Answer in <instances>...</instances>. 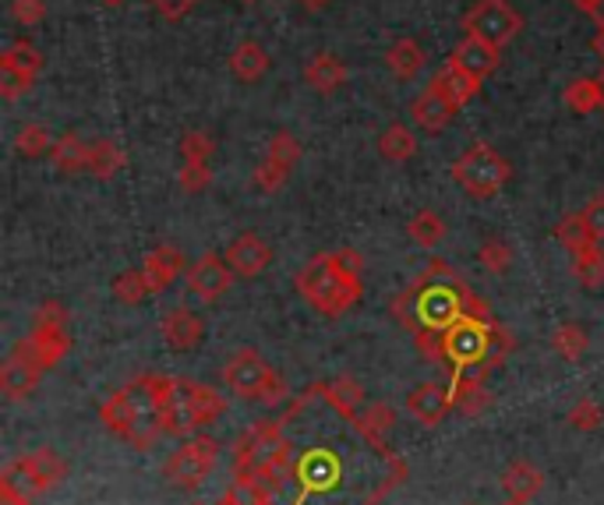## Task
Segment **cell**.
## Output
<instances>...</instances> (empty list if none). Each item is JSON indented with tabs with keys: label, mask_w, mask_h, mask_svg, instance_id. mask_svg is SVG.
Returning a JSON list of instances; mask_svg holds the SVG:
<instances>
[{
	"label": "cell",
	"mask_w": 604,
	"mask_h": 505,
	"mask_svg": "<svg viewBox=\"0 0 604 505\" xmlns=\"http://www.w3.org/2000/svg\"><path fill=\"white\" fill-rule=\"evenodd\" d=\"M392 315L400 319L413 336H418V346L428 357L435 354L439 340L460 319H467V315L492 319L488 304L477 301L471 287L442 262H431V269L424 276H418V280H413L400 298L392 301Z\"/></svg>",
	"instance_id": "6da1fadb"
},
{
	"label": "cell",
	"mask_w": 604,
	"mask_h": 505,
	"mask_svg": "<svg viewBox=\"0 0 604 505\" xmlns=\"http://www.w3.org/2000/svg\"><path fill=\"white\" fill-rule=\"evenodd\" d=\"M365 258L354 248H339V251H322L308 262L298 276H293V287H298L301 298L312 304L319 315L325 319H339L360 301L365 293Z\"/></svg>",
	"instance_id": "7a4b0ae2"
},
{
	"label": "cell",
	"mask_w": 604,
	"mask_h": 505,
	"mask_svg": "<svg viewBox=\"0 0 604 505\" xmlns=\"http://www.w3.org/2000/svg\"><path fill=\"white\" fill-rule=\"evenodd\" d=\"M99 421L107 425L117 439L131 442L134 449L157 445V439L166 434V428H163L160 396L152 389V375H138L125 389L107 396V404L99 407Z\"/></svg>",
	"instance_id": "3957f363"
},
{
	"label": "cell",
	"mask_w": 604,
	"mask_h": 505,
	"mask_svg": "<svg viewBox=\"0 0 604 505\" xmlns=\"http://www.w3.org/2000/svg\"><path fill=\"white\" fill-rule=\"evenodd\" d=\"M223 413H227V396L202 382L177 378L174 393L163 404V428L166 434H195L198 428L219 421Z\"/></svg>",
	"instance_id": "277c9868"
},
{
	"label": "cell",
	"mask_w": 604,
	"mask_h": 505,
	"mask_svg": "<svg viewBox=\"0 0 604 505\" xmlns=\"http://www.w3.org/2000/svg\"><path fill=\"white\" fill-rule=\"evenodd\" d=\"M513 178V166L498 155L488 142H477L453 163V181L467 191L471 198H495Z\"/></svg>",
	"instance_id": "5b68a950"
},
{
	"label": "cell",
	"mask_w": 604,
	"mask_h": 505,
	"mask_svg": "<svg viewBox=\"0 0 604 505\" xmlns=\"http://www.w3.org/2000/svg\"><path fill=\"white\" fill-rule=\"evenodd\" d=\"M216 463H219V442L209 439V434H187L177 452H170V460L163 463V477L174 487L192 492V487L213 477Z\"/></svg>",
	"instance_id": "8992f818"
},
{
	"label": "cell",
	"mask_w": 604,
	"mask_h": 505,
	"mask_svg": "<svg viewBox=\"0 0 604 505\" xmlns=\"http://www.w3.org/2000/svg\"><path fill=\"white\" fill-rule=\"evenodd\" d=\"M460 25H463L467 36H477V40H485V43L503 50L520 36L524 19H520V11L509 4V0H477V4L463 14Z\"/></svg>",
	"instance_id": "52a82bcc"
},
{
	"label": "cell",
	"mask_w": 604,
	"mask_h": 505,
	"mask_svg": "<svg viewBox=\"0 0 604 505\" xmlns=\"http://www.w3.org/2000/svg\"><path fill=\"white\" fill-rule=\"evenodd\" d=\"M64 477H67V463L57 456V452L36 449V452H25V456L14 460L0 481L11 484L14 492H22V495H43L54 484H61Z\"/></svg>",
	"instance_id": "ba28073f"
},
{
	"label": "cell",
	"mask_w": 604,
	"mask_h": 505,
	"mask_svg": "<svg viewBox=\"0 0 604 505\" xmlns=\"http://www.w3.org/2000/svg\"><path fill=\"white\" fill-rule=\"evenodd\" d=\"M29 351L40 357L43 368H54L64 354L72 351V333H67V311L61 304H43L36 311V322H32V333L25 336Z\"/></svg>",
	"instance_id": "9c48e42d"
},
{
	"label": "cell",
	"mask_w": 604,
	"mask_h": 505,
	"mask_svg": "<svg viewBox=\"0 0 604 505\" xmlns=\"http://www.w3.org/2000/svg\"><path fill=\"white\" fill-rule=\"evenodd\" d=\"M272 378V368L266 364V357L245 346V351H237L227 368H223V382H227V389L240 399H262L266 386Z\"/></svg>",
	"instance_id": "30bf717a"
},
{
	"label": "cell",
	"mask_w": 604,
	"mask_h": 505,
	"mask_svg": "<svg viewBox=\"0 0 604 505\" xmlns=\"http://www.w3.org/2000/svg\"><path fill=\"white\" fill-rule=\"evenodd\" d=\"M43 375H46V368L40 364V357L29 351V343L22 340L8 354V361L0 364V393H4L8 399H25V396L36 393Z\"/></svg>",
	"instance_id": "8fae6325"
},
{
	"label": "cell",
	"mask_w": 604,
	"mask_h": 505,
	"mask_svg": "<svg viewBox=\"0 0 604 505\" xmlns=\"http://www.w3.org/2000/svg\"><path fill=\"white\" fill-rule=\"evenodd\" d=\"M184 280H187V290H192L198 301L213 304V301H219L223 293L230 290V283H234V269H230L227 262H223L219 255H202L195 266H187Z\"/></svg>",
	"instance_id": "7c38bea8"
},
{
	"label": "cell",
	"mask_w": 604,
	"mask_h": 505,
	"mask_svg": "<svg viewBox=\"0 0 604 505\" xmlns=\"http://www.w3.org/2000/svg\"><path fill=\"white\" fill-rule=\"evenodd\" d=\"M227 266L234 269V276H240V280H255V276H262L272 266L269 240H262L258 234H240L227 248Z\"/></svg>",
	"instance_id": "4fadbf2b"
},
{
	"label": "cell",
	"mask_w": 604,
	"mask_h": 505,
	"mask_svg": "<svg viewBox=\"0 0 604 505\" xmlns=\"http://www.w3.org/2000/svg\"><path fill=\"white\" fill-rule=\"evenodd\" d=\"M160 333H163V343L170 346L174 354H187V351H195V346L202 343L205 336V322L195 315L192 308H174V311H166L163 322H160Z\"/></svg>",
	"instance_id": "5bb4252c"
},
{
	"label": "cell",
	"mask_w": 604,
	"mask_h": 505,
	"mask_svg": "<svg viewBox=\"0 0 604 505\" xmlns=\"http://www.w3.org/2000/svg\"><path fill=\"white\" fill-rule=\"evenodd\" d=\"M407 410L418 425L424 428H435L442 417L453 410V386H439V382H424L410 396H407Z\"/></svg>",
	"instance_id": "9a60e30c"
},
{
	"label": "cell",
	"mask_w": 604,
	"mask_h": 505,
	"mask_svg": "<svg viewBox=\"0 0 604 505\" xmlns=\"http://www.w3.org/2000/svg\"><path fill=\"white\" fill-rule=\"evenodd\" d=\"M428 89L431 93H439L449 107L453 110H460V107H467V103L477 96V89H481V82L474 78V75H467L463 72L460 64H453V61H445L435 75H431V82H428Z\"/></svg>",
	"instance_id": "2e32d148"
},
{
	"label": "cell",
	"mask_w": 604,
	"mask_h": 505,
	"mask_svg": "<svg viewBox=\"0 0 604 505\" xmlns=\"http://www.w3.org/2000/svg\"><path fill=\"white\" fill-rule=\"evenodd\" d=\"M449 61L460 64L463 72L474 75L477 82H485V78L495 75L498 61H503V50L492 46V43H485V40H477V36H463V40L456 43L453 54H449Z\"/></svg>",
	"instance_id": "e0dca14e"
},
{
	"label": "cell",
	"mask_w": 604,
	"mask_h": 505,
	"mask_svg": "<svg viewBox=\"0 0 604 505\" xmlns=\"http://www.w3.org/2000/svg\"><path fill=\"white\" fill-rule=\"evenodd\" d=\"M142 272H145V280H149L152 293H163L170 283L177 280L181 272H187L184 251L177 248V244H160V248H152V251L145 255Z\"/></svg>",
	"instance_id": "ac0fdd59"
},
{
	"label": "cell",
	"mask_w": 604,
	"mask_h": 505,
	"mask_svg": "<svg viewBox=\"0 0 604 505\" xmlns=\"http://www.w3.org/2000/svg\"><path fill=\"white\" fill-rule=\"evenodd\" d=\"M304 82L312 85L315 93L330 96L336 93L343 82H347V64H343L336 54H330V50H322V54H315L312 61L304 64Z\"/></svg>",
	"instance_id": "d6986e66"
},
{
	"label": "cell",
	"mask_w": 604,
	"mask_h": 505,
	"mask_svg": "<svg viewBox=\"0 0 604 505\" xmlns=\"http://www.w3.org/2000/svg\"><path fill=\"white\" fill-rule=\"evenodd\" d=\"M453 117H456V110L449 107V103H445L439 93H431V89H424L418 99L410 103V120H413V125H418L424 135H439Z\"/></svg>",
	"instance_id": "ffe728a7"
},
{
	"label": "cell",
	"mask_w": 604,
	"mask_h": 505,
	"mask_svg": "<svg viewBox=\"0 0 604 505\" xmlns=\"http://www.w3.org/2000/svg\"><path fill=\"white\" fill-rule=\"evenodd\" d=\"M541 487H544V474L533 463L516 460V463L506 466V474H503V492H506V498L527 505L530 498H538Z\"/></svg>",
	"instance_id": "44dd1931"
},
{
	"label": "cell",
	"mask_w": 604,
	"mask_h": 505,
	"mask_svg": "<svg viewBox=\"0 0 604 505\" xmlns=\"http://www.w3.org/2000/svg\"><path fill=\"white\" fill-rule=\"evenodd\" d=\"M269 50L262 43H255V40H245V43H237L234 46V54H230V72L240 78V82H258L266 72H269Z\"/></svg>",
	"instance_id": "7402d4cb"
},
{
	"label": "cell",
	"mask_w": 604,
	"mask_h": 505,
	"mask_svg": "<svg viewBox=\"0 0 604 505\" xmlns=\"http://www.w3.org/2000/svg\"><path fill=\"white\" fill-rule=\"evenodd\" d=\"M50 160L61 173H82L89 170V142H82L78 131H64L54 149H50Z\"/></svg>",
	"instance_id": "603a6c76"
},
{
	"label": "cell",
	"mask_w": 604,
	"mask_h": 505,
	"mask_svg": "<svg viewBox=\"0 0 604 505\" xmlns=\"http://www.w3.org/2000/svg\"><path fill=\"white\" fill-rule=\"evenodd\" d=\"M0 72H14V75H22L36 85V78L43 72V54L29 40H19L0 54Z\"/></svg>",
	"instance_id": "cb8c5ba5"
},
{
	"label": "cell",
	"mask_w": 604,
	"mask_h": 505,
	"mask_svg": "<svg viewBox=\"0 0 604 505\" xmlns=\"http://www.w3.org/2000/svg\"><path fill=\"white\" fill-rule=\"evenodd\" d=\"M565 107L569 110H576V114H594L597 107H604V85L601 78H591V75H583V78H573L565 85Z\"/></svg>",
	"instance_id": "d4e9b609"
},
{
	"label": "cell",
	"mask_w": 604,
	"mask_h": 505,
	"mask_svg": "<svg viewBox=\"0 0 604 505\" xmlns=\"http://www.w3.org/2000/svg\"><path fill=\"white\" fill-rule=\"evenodd\" d=\"M378 152H382V160L389 163H407L413 152H418V135H413L407 125H389L382 135H378Z\"/></svg>",
	"instance_id": "484cf974"
},
{
	"label": "cell",
	"mask_w": 604,
	"mask_h": 505,
	"mask_svg": "<svg viewBox=\"0 0 604 505\" xmlns=\"http://www.w3.org/2000/svg\"><path fill=\"white\" fill-rule=\"evenodd\" d=\"M386 64L396 78L410 82V78H418V72L424 67V50L418 46V40H396L386 54Z\"/></svg>",
	"instance_id": "4316f807"
},
{
	"label": "cell",
	"mask_w": 604,
	"mask_h": 505,
	"mask_svg": "<svg viewBox=\"0 0 604 505\" xmlns=\"http://www.w3.org/2000/svg\"><path fill=\"white\" fill-rule=\"evenodd\" d=\"M128 163V155L120 152L117 142H110V138H96V142H89V173L99 181H110L114 173H120Z\"/></svg>",
	"instance_id": "83f0119b"
},
{
	"label": "cell",
	"mask_w": 604,
	"mask_h": 505,
	"mask_svg": "<svg viewBox=\"0 0 604 505\" xmlns=\"http://www.w3.org/2000/svg\"><path fill=\"white\" fill-rule=\"evenodd\" d=\"M453 407L460 413H467V417H477L481 410L492 407V393L481 386V378L463 375V378H456V386H453Z\"/></svg>",
	"instance_id": "f1b7e54d"
},
{
	"label": "cell",
	"mask_w": 604,
	"mask_h": 505,
	"mask_svg": "<svg viewBox=\"0 0 604 505\" xmlns=\"http://www.w3.org/2000/svg\"><path fill=\"white\" fill-rule=\"evenodd\" d=\"M573 276L583 283V287H604V248L601 240L586 244L583 251L573 255Z\"/></svg>",
	"instance_id": "f546056e"
},
{
	"label": "cell",
	"mask_w": 604,
	"mask_h": 505,
	"mask_svg": "<svg viewBox=\"0 0 604 505\" xmlns=\"http://www.w3.org/2000/svg\"><path fill=\"white\" fill-rule=\"evenodd\" d=\"M407 234L418 248H435V244H442V237H445V219L435 213V208H421V213L407 223Z\"/></svg>",
	"instance_id": "4dcf8cb0"
},
{
	"label": "cell",
	"mask_w": 604,
	"mask_h": 505,
	"mask_svg": "<svg viewBox=\"0 0 604 505\" xmlns=\"http://www.w3.org/2000/svg\"><path fill=\"white\" fill-rule=\"evenodd\" d=\"M322 389L330 393V404H333L343 417H350V421H357V407L365 404V389H360L350 375H343V378L333 382V386H322Z\"/></svg>",
	"instance_id": "1f68e13d"
},
{
	"label": "cell",
	"mask_w": 604,
	"mask_h": 505,
	"mask_svg": "<svg viewBox=\"0 0 604 505\" xmlns=\"http://www.w3.org/2000/svg\"><path fill=\"white\" fill-rule=\"evenodd\" d=\"M556 237H559V244L569 251V255H576V251H583L586 244H594L597 237L591 234V226H586V219L580 216V213H569V216H562L559 219V226H556Z\"/></svg>",
	"instance_id": "d6a6232c"
},
{
	"label": "cell",
	"mask_w": 604,
	"mask_h": 505,
	"mask_svg": "<svg viewBox=\"0 0 604 505\" xmlns=\"http://www.w3.org/2000/svg\"><path fill=\"white\" fill-rule=\"evenodd\" d=\"M114 298H117L120 304H128V308H134V304H142L145 298H152V287H149V280H145V272H142V269L120 272L117 280H114Z\"/></svg>",
	"instance_id": "836d02e7"
},
{
	"label": "cell",
	"mask_w": 604,
	"mask_h": 505,
	"mask_svg": "<svg viewBox=\"0 0 604 505\" xmlns=\"http://www.w3.org/2000/svg\"><path fill=\"white\" fill-rule=\"evenodd\" d=\"M586 329L576 325V322H565L556 329V336H551V346H556V354L565 357V361H580L586 354Z\"/></svg>",
	"instance_id": "e575fe53"
},
{
	"label": "cell",
	"mask_w": 604,
	"mask_h": 505,
	"mask_svg": "<svg viewBox=\"0 0 604 505\" xmlns=\"http://www.w3.org/2000/svg\"><path fill=\"white\" fill-rule=\"evenodd\" d=\"M54 142L57 138L50 135L43 125H25L19 135H14V149H19V155H25V160H40V155L54 149Z\"/></svg>",
	"instance_id": "d590c367"
},
{
	"label": "cell",
	"mask_w": 604,
	"mask_h": 505,
	"mask_svg": "<svg viewBox=\"0 0 604 505\" xmlns=\"http://www.w3.org/2000/svg\"><path fill=\"white\" fill-rule=\"evenodd\" d=\"M357 428H360V434H365L371 445L382 449V434L392 428V410L386 404H371L368 413L357 417Z\"/></svg>",
	"instance_id": "8d00e7d4"
},
{
	"label": "cell",
	"mask_w": 604,
	"mask_h": 505,
	"mask_svg": "<svg viewBox=\"0 0 604 505\" xmlns=\"http://www.w3.org/2000/svg\"><path fill=\"white\" fill-rule=\"evenodd\" d=\"M601 421H604V410L594 396H580L565 413V425H573L576 431H594V428H601Z\"/></svg>",
	"instance_id": "74e56055"
},
{
	"label": "cell",
	"mask_w": 604,
	"mask_h": 505,
	"mask_svg": "<svg viewBox=\"0 0 604 505\" xmlns=\"http://www.w3.org/2000/svg\"><path fill=\"white\" fill-rule=\"evenodd\" d=\"M213 152H216V138L209 131H184L181 138L184 163H209Z\"/></svg>",
	"instance_id": "f35d334b"
},
{
	"label": "cell",
	"mask_w": 604,
	"mask_h": 505,
	"mask_svg": "<svg viewBox=\"0 0 604 505\" xmlns=\"http://www.w3.org/2000/svg\"><path fill=\"white\" fill-rule=\"evenodd\" d=\"M266 160L280 163L283 170H293V166H298V160H301V142H298V138H293L290 131L272 135V142H269V149H266Z\"/></svg>",
	"instance_id": "ab89813d"
},
{
	"label": "cell",
	"mask_w": 604,
	"mask_h": 505,
	"mask_svg": "<svg viewBox=\"0 0 604 505\" xmlns=\"http://www.w3.org/2000/svg\"><path fill=\"white\" fill-rule=\"evenodd\" d=\"M477 258H481V266H485L488 272H495V276H503L509 266H513V248L506 240H498V237H492V240H485L481 244V251H477Z\"/></svg>",
	"instance_id": "60d3db41"
},
{
	"label": "cell",
	"mask_w": 604,
	"mask_h": 505,
	"mask_svg": "<svg viewBox=\"0 0 604 505\" xmlns=\"http://www.w3.org/2000/svg\"><path fill=\"white\" fill-rule=\"evenodd\" d=\"M177 181L187 195H202V191L213 187V170H209V163H184L177 170Z\"/></svg>",
	"instance_id": "b9f144b4"
},
{
	"label": "cell",
	"mask_w": 604,
	"mask_h": 505,
	"mask_svg": "<svg viewBox=\"0 0 604 505\" xmlns=\"http://www.w3.org/2000/svg\"><path fill=\"white\" fill-rule=\"evenodd\" d=\"M287 178H290V170H283L280 163H272V160H262L251 173V184L258 191H266V195H272V191H280L287 184Z\"/></svg>",
	"instance_id": "7bdbcfd3"
},
{
	"label": "cell",
	"mask_w": 604,
	"mask_h": 505,
	"mask_svg": "<svg viewBox=\"0 0 604 505\" xmlns=\"http://www.w3.org/2000/svg\"><path fill=\"white\" fill-rule=\"evenodd\" d=\"M11 19L32 29L46 19V0H11Z\"/></svg>",
	"instance_id": "ee69618b"
},
{
	"label": "cell",
	"mask_w": 604,
	"mask_h": 505,
	"mask_svg": "<svg viewBox=\"0 0 604 505\" xmlns=\"http://www.w3.org/2000/svg\"><path fill=\"white\" fill-rule=\"evenodd\" d=\"M580 216L586 219V226H591V234L597 240H604V191H597V195L580 208Z\"/></svg>",
	"instance_id": "f6af8a7d"
},
{
	"label": "cell",
	"mask_w": 604,
	"mask_h": 505,
	"mask_svg": "<svg viewBox=\"0 0 604 505\" xmlns=\"http://www.w3.org/2000/svg\"><path fill=\"white\" fill-rule=\"evenodd\" d=\"M195 4H198V0H152V8H157L166 22H181Z\"/></svg>",
	"instance_id": "bcb514c9"
},
{
	"label": "cell",
	"mask_w": 604,
	"mask_h": 505,
	"mask_svg": "<svg viewBox=\"0 0 604 505\" xmlns=\"http://www.w3.org/2000/svg\"><path fill=\"white\" fill-rule=\"evenodd\" d=\"M287 399V382L280 378L272 372V378H269V386H266V393H262V399H258V404H266V407H280Z\"/></svg>",
	"instance_id": "7dc6e473"
},
{
	"label": "cell",
	"mask_w": 604,
	"mask_h": 505,
	"mask_svg": "<svg viewBox=\"0 0 604 505\" xmlns=\"http://www.w3.org/2000/svg\"><path fill=\"white\" fill-rule=\"evenodd\" d=\"M0 505H29V495L14 492L11 484H4V481H0Z\"/></svg>",
	"instance_id": "c3c4849f"
},
{
	"label": "cell",
	"mask_w": 604,
	"mask_h": 505,
	"mask_svg": "<svg viewBox=\"0 0 604 505\" xmlns=\"http://www.w3.org/2000/svg\"><path fill=\"white\" fill-rule=\"evenodd\" d=\"M298 4L304 8V11H325L333 4V0H298Z\"/></svg>",
	"instance_id": "681fc988"
},
{
	"label": "cell",
	"mask_w": 604,
	"mask_h": 505,
	"mask_svg": "<svg viewBox=\"0 0 604 505\" xmlns=\"http://www.w3.org/2000/svg\"><path fill=\"white\" fill-rule=\"evenodd\" d=\"M573 4L583 11V14H594V8H597V0H573Z\"/></svg>",
	"instance_id": "f907efd6"
},
{
	"label": "cell",
	"mask_w": 604,
	"mask_h": 505,
	"mask_svg": "<svg viewBox=\"0 0 604 505\" xmlns=\"http://www.w3.org/2000/svg\"><path fill=\"white\" fill-rule=\"evenodd\" d=\"M591 19L597 22V29H604V0H597V8H594V14Z\"/></svg>",
	"instance_id": "816d5d0a"
},
{
	"label": "cell",
	"mask_w": 604,
	"mask_h": 505,
	"mask_svg": "<svg viewBox=\"0 0 604 505\" xmlns=\"http://www.w3.org/2000/svg\"><path fill=\"white\" fill-rule=\"evenodd\" d=\"M594 54H597V57L604 61V29H601L597 36H594Z\"/></svg>",
	"instance_id": "f5cc1de1"
},
{
	"label": "cell",
	"mask_w": 604,
	"mask_h": 505,
	"mask_svg": "<svg viewBox=\"0 0 604 505\" xmlns=\"http://www.w3.org/2000/svg\"><path fill=\"white\" fill-rule=\"evenodd\" d=\"M99 4H107V8H120L125 0H99Z\"/></svg>",
	"instance_id": "db71d44e"
},
{
	"label": "cell",
	"mask_w": 604,
	"mask_h": 505,
	"mask_svg": "<svg viewBox=\"0 0 604 505\" xmlns=\"http://www.w3.org/2000/svg\"><path fill=\"white\" fill-rule=\"evenodd\" d=\"M503 505H524V502H513V498H506V502H503Z\"/></svg>",
	"instance_id": "11a10c76"
},
{
	"label": "cell",
	"mask_w": 604,
	"mask_h": 505,
	"mask_svg": "<svg viewBox=\"0 0 604 505\" xmlns=\"http://www.w3.org/2000/svg\"><path fill=\"white\" fill-rule=\"evenodd\" d=\"M240 4H258V0H240Z\"/></svg>",
	"instance_id": "9f6ffc18"
},
{
	"label": "cell",
	"mask_w": 604,
	"mask_h": 505,
	"mask_svg": "<svg viewBox=\"0 0 604 505\" xmlns=\"http://www.w3.org/2000/svg\"><path fill=\"white\" fill-rule=\"evenodd\" d=\"M601 85H604V75H601Z\"/></svg>",
	"instance_id": "6f0895ef"
}]
</instances>
